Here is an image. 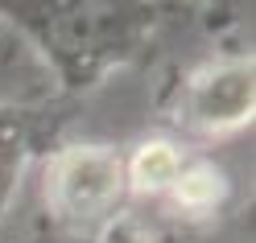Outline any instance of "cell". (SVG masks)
I'll use <instances>...</instances> for the list:
<instances>
[{
  "label": "cell",
  "instance_id": "277c9868",
  "mask_svg": "<svg viewBox=\"0 0 256 243\" xmlns=\"http://www.w3.org/2000/svg\"><path fill=\"white\" fill-rule=\"evenodd\" d=\"M66 111L54 103H0V219L12 210L25 186V173L46 161V153L58 149Z\"/></svg>",
  "mask_w": 256,
  "mask_h": 243
},
{
  "label": "cell",
  "instance_id": "ba28073f",
  "mask_svg": "<svg viewBox=\"0 0 256 243\" xmlns=\"http://www.w3.org/2000/svg\"><path fill=\"white\" fill-rule=\"evenodd\" d=\"M4 33H8V29H4V21H0V37H4Z\"/></svg>",
  "mask_w": 256,
  "mask_h": 243
},
{
  "label": "cell",
  "instance_id": "6da1fadb",
  "mask_svg": "<svg viewBox=\"0 0 256 243\" xmlns=\"http://www.w3.org/2000/svg\"><path fill=\"white\" fill-rule=\"evenodd\" d=\"M12 41H25L62 91H95L116 70L149 54L166 21L162 4H108V0H17L0 4Z\"/></svg>",
  "mask_w": 256,
  "mask_h": 243
},
{
  "label": "cell",
  "instance_id": "7a4b0ae2",
  "mask_svg": "<svg viewBox=\"0 0 256 243\" xmlns=\"http://www.w3.org/2000/svg\"><path fill=\"white\" fill-rule=\"evenodd\" d=\"M42 202L62 235L78 243H100L108 227L128 215L124 153L100 140L58 144L42 161Z\"/></svg>",
  "mask_w": 256,
  "mask_h": 243
},
{
  "label": "cell",
  "instance_id": "5b68a950",
  "mask_svg": "<svg viewBox=\"0 0 256 243\" xmlns=\"http://www.w3.org/2000/svg\"><path fill=\"white\" fill-rule=\"evenodd\" d=\"M186 149L170 136H149L132 153H124V182L132 198H166L186 165Z\"/></svg>",
  "mask_w": 256,
  "mask_h": 243
},
{
  "label": "cell",
  "instance_id": "8992f818",
  "mask_svg": "<svg viewBox=\"0 0 256 243\" xmlns=\"http://www.w3.org/2000/svg\"><path fill=\"white\" fill-rule=\"evenodd\" d=\"M228 198H232V177L211 157H186L178 182H174L170 194H166V202L178 210V215H186V219L215 215V210L228 206Z\"/></svg>",
  "mask_w": 256,
  "mask_h": 243
},
{
  "label": "cell",
  "instance_id": "3957f363",
  "mask_svg": "<svg viewBox=\"0 0 256 243\" xmlns=\"http://www.w3.org/2000/svg\"><path fill=\"white\" fill-rule=\"evenodd\" d=\"M256 116V62L252 54L206 58L174 91L170 120L186 136L198 140H228L252 128Z\"/></svg>",
  "mask_w": 256,
  "mask_h": 243
},
{
  "label": "cell",
  "instance_id": "52a82bcc",
  "mask_svg": "<svg viewBox=\"0 0 256 243\" xmlns=\"http://www.w3.org/2000/svg\"><path fill=\"white\" fill-rule=\"evenodd\" d=\"M100 243H162V239H157L145 223H136L132 215H124L116 227H108V231L100 235Z\"/></svg>",
  "mask_w": 256,
  "mask_h": 243
}]
</instances>
